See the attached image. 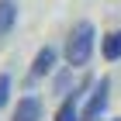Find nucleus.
Segmentation results:
<instances>
[{
    "instance_id": "obj_1",
    "label": "nucleus",
    "mask_w": 121,
    "mask_h": 121,
    "mask_svg": "<svg viewBox=\"0 0 121 121\" xmlns=\"http://www.w3.org/2000/svg\"><path fill=\"white\" fill-rule=\"evenodd\" d=\"M93 48H97V28H93L90 21L73 24V31L66 35V45H62V56L69 62V69H83L93 59Z\"/></svg>"
},
{
    "instance_id": "obj_2",
    "label": "nucleus",
    "mask_w": 121,
    "mask_h": 121,
    "mask_svg": "<svg viewBox=\"0 0 121 121\" xmlns=\"http://www.w3.org/2000/svg\"><path fill=\"white\" fill-rule=\"evenodd\" d=\"M107 104H111V80L100 76V80H93L90 93L83 100V121H100L104 111H107Z\"/></svg>"
},
{
    "instance_id": "obj_3",
    "label": "nucleus",
    "mask_w": 121,
    "mask_h": 121,
    "mask_svg": "<svg viewBox=\"0 0 121 121\" xmlns=\"http://www.w3.org/2000/svg\"><path fill=\"white\" fill-rule=\"evenodd\" d=\"M90 86H93V80H83L76 90L66 93L62 104H59V111H56V121H83V97H86Z\"/></svg>"
},
{
    "instance_id": "obj_4",
    "label": "nucleus",
    "mask_w": 121,
    "mask_h": 121,
    "mask_svg": "<svg viewBox=\"0 0 121 121\" xmlns=\"http://www.w3.org/2000/svg\"><path fill=\"white\" fill-rule=\"evenodd\" d=\"M56 62H59V48L56 45H42L35 52V62H31V69H28V80H31V83L45 80V76L56 69Z\"/></svg>"
},
{
    "instance_id": "obj_5",
    "label": "nucleus",
    "mask_w": 121,
    "mask_h": 121,
    "mask_svg": "<svg viewBox=\"0 0 121 121\" xmlns=\"http://www.w3.org/2000/svg\"><path fill=\"white\" fill-rule=\"evenodd\" d=\"M10 121H42V100H38V97H31V93H28V97H21Z\"/></svg>"
},
{
    "instance_id": "obj_6",
    "label": "nucleus",
    "mask_w": 121,
    "mask_h": 121,
    "mask_svg": "<svg viewBox=\"0 0 121 121\" xmlns=\"http://www.w3.org/2000/svg\"><path fill=\"white\" fill-rule=\"evenodd\" d=\"M17 24V0H0V38L10 35Z\"/></svg>"
},
{
    "instance_id": "obj_7",
    "label": "nucleus",
    "mask_w": 121,
    "mask_h": 121,
    "mask_svg": "<svg viewBox=\"0 0 121 121\" xmlns=\"http://www.w3.org/2000/svg\"><path fill=\"white\" fill-rule=\"evenodd\" d=\"M100 48H104V59H107V62H118L121 59V28L111 31V35H104Z\"/></svg>"
},
{
    "instance_id": "obj_8",
    "label": "nucleus",
    "mask_w": 121,
    "mask_h": 121,
    "mask_svg": "<svg viewBox=\"0 0 121 121\" xmlns=\"http://www.w3.org/2000/svg\"><path fill=\"white\" fill-rule=\"evenodd\" d=\"M7 100H10V76L0 73V111L7 107Z\"/></svg>"
},
{
    "instance_id": "obj_9",
    "label": "nucleus",
    "mask_w": 121,
    "mask_h": 121,
    "mask_svg": "<svg viewBox=\"0 0 121 121\" xmlns=\"http://www.w3.org/2000/svg\"><path fill=\"white\" fill-rule=\"evenodd\" d=\"M69 83H73V73H59L56 76V93L66 97V93H69Z\"/></svg>"
},
{
    "instance_id": "obj_10",
    "label": "nucleus",
    "mask_w": 121,
    "mask_h": 121,
    "mask_svg": "<svg viewBox=\"0 0 121 121\" xmlns=\"http://www.w3.org/2000/svg\"><path fill=\"white\" fill-rule=\"evenodd\" d=\"M111 121H121V118H111Z\"/></svg>"
}]
</instances>
